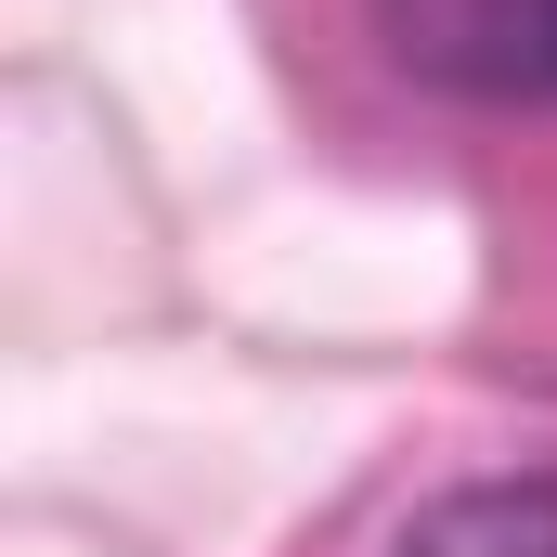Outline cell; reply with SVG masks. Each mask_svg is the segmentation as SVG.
I'll use <instances>...</instances> for the list:
<instances>
[{
  "label": "cell",
  "instance_id": "obj_2",
  "mask_svg": "<svg viewBox=\"0 0 557 557\" xmlns=\"http://www.w3.org/2000/svg\"><path fill=\"white\" fill-rule=\"evenodd\" d=\"M403 557H557V467H506V480H454L416 506Z\"/></svg>",
  "mask_w": 557,
  "mask_h": 557
},
{
  "label": "cell",
  "instance_id": "obj_1",
  "mask_svg": "<svg viewBox=\"0 0 557 557\" xmlns=\"http://www.w3.org/2000/svg\"><path fill=\"white\" fill-rule=\"evenodd\" d=\"M376 39L454 104H557V0H376Z\"/></svg>",
  "mask_w": 557,
  "mask_h": 557
}]
</instances>
